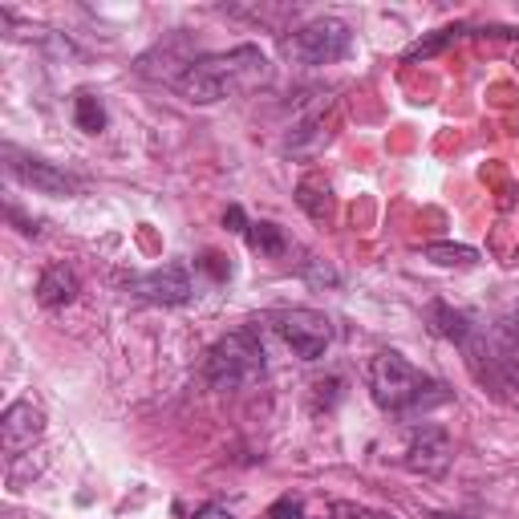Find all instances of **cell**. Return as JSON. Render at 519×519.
Here are the masks:
<instances>
[{
    "label": "cell",
    "instance_id": "obj_1",
    "mask_svg": "<svg viewBox=\"0 0 519 519\" xmlns=\"http://www.w3.org/2000/svg\"><path fill=\"white\" fill-rule=\"evenodd\" d=\"M369 390H374V402L390 414H406V410H422L430 402H442V386L434 378H426L422 369H414L402 353L386 349L369 361Z\"/></svg>",
    "mask_w": 519,
    "mask_h": 519
},
{
    "label": "cell",
    "instance_id": "obj_2",
    "mask_svg": "<svg viewBox=\"0 0 519 519\" xmlns=\"http://www.w3.org/2000/svg\"><path fill=\"white\" fill-rule=\"evenodd\" d=\"M203 374L215 390H236V386H248L252 378L264 374V345L256 341L252 329H240V333H228L224 341H215L211 353H207V365Z\"/></svg>",
    "mask_w": 519,
    "mask_h": 519
},
{
    "label": "cell",
    "instance_id": "obj_3",
    "mask_svg": "<svg viewBox=\"0 0 519 519\" xmlns=\"http://www.w3.org/2000/svg\"><path fill=\"white\" fill-rule=\"evenodd\" d=\"M276 329L284 337V345L296 353V357H305V361H317L325 357L329 341H333V321L317 309H288L276 317Z\"/></svg>",
    "mask_w": 519,
    "mask_h": 519
},
{
    "label": "cell",
    "instance_id": "obj_4",
    "mask_svg": "<svg viewBox=\"0 0 519 519\" xmlns=\"http://www.w3.org/2000/svg\"><path fill=\"white\" fill-rule=\"evenodd\" d=\"M345 49H349V29L341 21H313V25H305L301 33L288 41V53H296L309 65L337 61Z\"/></svg>",
    "mask_w": 519,
    "mask_h": 519
},
{
    "label": "cell",
    "instance_id": "obj_5",
    "mask_svg": "<svg viewBox=\"0 0 519 519\" xmlns=\"http://www.w3.org/2000/svg\"><path fill=\"white\" fill-rule=\"evenodd\" d=\"M9 159H13V163H9L13 179H21L25 187H33V191H41V195L65 199V195L78 191V179L65 175V171H57V167L45 163V159H29V155H17V151H9Z\"/></svg>",
    "mask_w": 519,
    "mask_h": 519
},
{
    "label": "cell",
    "instance_id": "obj_6",
    "mask_svg": "<svg viewBox=\"0 0 519 519\" xmlns=\"http://www.w3.org/2000/svg\"><path fill=\"white\" fill-rule=\"evenodd\" d=\"M41 430H45V414L33 402H13L5 410V418H0V438H5V451L9 455L29 451L33 442L41 438Z\"/></svg>",
    "mask_w": 519,
    "mask_h": 519
},
{
    "label": "cell",
    "instance_id": "obj_7",
    "mask_svg": "<svg viewBox=\"0 0 519 519\" xmlns=\"http://www.w3.org/2000/svg\"><path fill=\"white\" fill-rule=\"evenodd\" d=\"M134 288H138V296H146V301H155V305H183L187 296H191V280H187V272L175 268V264L138 276Z\"/></svg>",
    "mask_w": 519,
    "mask_h": 519
},
{
    "label": "cell",
    "instance_id": "obj_8",
    "mask_svg": "<svg viewBox=\"0 0 519 519\" xmlns=\"http://www.w3.org/2000/svg\"><path fill=\"white\" fill-rule=\"evenodd\" d=\"M447 463H451V438L442 434V430H434V426H426V430L410 442V467L434 475V471H442Z\"/></svg>",
    "mask_w": 519,
    "mask_h": 519
},
{
    "label": "cell",
    "instance_id": "obj_9",
    "mask_svg": "<svg viewBox=\"0 0 519 519\" xmlns=\"http://www.w3.org/2000/svg\"><path fill=\"white\" fill-rule=\"evenodd\" d=\"M73 296H78V276H73L65 264H53L41 280H37V301L45 305V309H61V305H69Z\"/></svg>",
    "mask_w": 519,
    "mask_h": 519
},
{
    "label": "cell",
    "instance_id": "obj_10",
    "mask_svg": "<svg viewBox=\"0 0 519 519\" xmlns=\"http://www.w3.org/2000/svg\"><path fill=\"white\" fill-rule=\"evenodd\" d=\"M73 122H78V130H86V134H102L106 130V106H102V98H94L90 90H82L78 98H73Z\"/></svg>",
    "mask_w": 519,
    "mask_h": 519
},
{
    "label": "cell",
    "instance_id": "obj_11",
    "mask_svg": "<svg viewBox=\"0 0 519 519\" xmlns=\"http://www.w3.org/2000/svg\"><path fill=\"white\" fill-rule=\"evenodd\" d=\"M248 248L252 252H260V256H284V248H288V240H284V232L276 228V224H248Z\"/></svg>",
    "mask_w": 519,
    "mask_h": 519
},
{
    "label": "cell",
    "instance_id": "obj_12",
    "mask_svg": "<svg viewBox=\"0 0 519 519\" xmlns=\"http://www.w3.org/2000/svg\"><path fill=\"white\" fill-rule=\"evenodd\" d=\"M430 317H434V329H438L442 337H451V341H467L471 325H467V317H463V313H455V309H447V305H434V309H430Z\"/></svg>",
    "mask_w": 519,
    "mask_h": 519
},
{
    "label": "cell",
    "instance_id": "obj_13",
    "mask_svg": "<svg viewBox=\"0 0 519 519\" xmlns=\"http://www.w3.org/2000/svg\"><path fill=\"white\" fill-rule=\"evenodd\" d=\"M426 260H434V264H475L479 252L467 248V244H430V248H426Z\"/></svg>",
    "mask_w": 519,
    "mask_h": 519
},
{
    "label": "cell",
    "instance_id": "obj_14",
    "mask_svg": "<svg viewBox=\"0 0 519 519\" xmlns=\"http://www.w3.org/2000/svg\"><path fill=\"white\" fill-rule=\"evenodd\" d=\"M455 33H459V29H438V33L430 37V41H418V45H414V49L406 53V61H418V57L426 61V57H434V53H438L442 45H451V41H455Z\"/></svg>",
    "mask_w": 519,
    "mask_h": 519
},
{
    "label": "cell",
    "instance_id": "obj_15",
    "mask_svg": "<svg viewBox=\"0 0 519 519\" xmlns=\"http://www.w3.org/2000/svg\"><path fill=\"white\" fill-rule=\"evenodd\" d=\"M268 519H301V499H292V495H284L280 503H272Z\"/></svg>",
    "mask_w": 519,
    "mask_h": 519
},
{
    "label": "cell",
    "instance_id": "obj_16",
    "mask_svg": "<svg viewBox=\"0 0 519 519\" xmlns=\"http://www.w3.org/2000/svg\"><path fill=\"white\" fill-rule=\"evenodd\" d=\"M499 329H503V337L519 349V305H511L507 313H503V321H499Z\"/></svg>",
    "mask_w": 519,
    "mask_h": 519
},
{
    "label": "cell",
    "instance_id": "obj_17",
    "mask_svg": "<svg viewBox=\"0 0 519 519\" xmlns=\"http://www.w3.org/2000/svg\"><path fill=\"white\" fill-rule=\"evenodd\" d=\"M203 268H207L215 280H224V276L232 272V268H224V264H219V256H215V252H207V256H203Z\"/></svg>",
    "mask_w": 519,
    "mask_h": 519
},
{
    "label": "cell",
    "instance_id": "obj_18",
    "mask_svg": "<svg viewBox=\"0 0 519 519\" xmlns=\"http://www.w3.org/2000/svg\"><path fill=\"white\" fill-rule=\"evenodd\" d=\"M224 224H228L232 232H248V228H244V211H240V207H228V215H224Z\"/></svg>",
    "mask_w": 519,
    "mask_h": 519
},
{
    "label": "cell",
    "instance_id": "obj_19",
    "mask_svg": "<svg viewBox=\"0 0 519 519\" xmlns=\"http://www.w3.org/2000/svg\"><path fill=\"white\" fill-rule=\"evenodd\" d=\"M199 519H219V515H199Z\"/></svg>",
    "mask_w": 519,
    "mask_h": 519
}]
</instances>
